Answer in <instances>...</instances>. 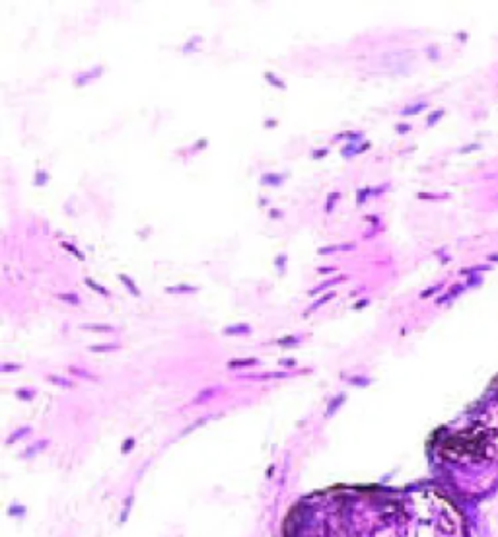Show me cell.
<instances>
[{"mask_svg": "<svg viewBox=\"0 0 498 537\" xmlns=\"http://www.w3.org/2000/svg\"><path fill=\"white\" fill-rule=\"evenodd\" d=\"M167 294H197L200 288L197 285H185V282H179V285H169L164 288Z\"/></svg>", "mask_w": 498, "mask_h": 537, "instance_id": "obj_5", "label": "cell"}, {"mask_svg": "<svg viewBox=\"0 0 498 537\" xmlns=\"http://www.w3.org/2000/svg\"><path fill=\"white\" fill-rule=\"evenodd\" d=\"M339 271V267H335V265H327V267H317V273L319 274H331V273H337Z\"/></svg>", "mask_w": 498, "mask_h": 537, "instance_id": "obj_22", "label": "cell"}, {"mask_svg": "<svg viewBox=\"0 0 498 537\" xmlns=\"http://www.w3.org/2000/svg\"><path fill=\"white\" fill-rule=\"evenodd\" d=\"M269 218H271V220L284 218V212H282V210H278V209H271V210H269Z\"/></svg>", "mask_w": 498, "mask_h": 537, "instance_id": "obj_23", "label": "cell"}, {"mask_svg": "<svg viewBox=\"0 0 498 537\" xmlns=\"http://www.w3.org/2000/svg\"><path fill=\"white\" fill-rule=\"evenodd\" d=\"M84 282H86V286H88L90 290H94V292H98V294H101V296H105V298H109L111 296V292L105 288L103 285H100L98 280H94L92 276H86L84 278Z\"/></svg>", "mask_w": 498, "mask_h": 537, "instance_id": "obj_11", "label": "cell"}, {"mask_svg": "<svg viewBox=\"0 0 498 537\" xmlns=\"http://www.w3.org/2000/svg\"><path fill=\"white\" fill-rule=\"evenodd\" d=\"M277 125V121L273 119V121H269V123H265V127H275Z\"/></svg>", "mask_w": 498, "mask_h": 537, "instance_id": "obj_27", "label": "cell"}, {"mask_svg": "<svg viewBox=\"0 0 498 537\" xmlns=\"http://www.w3.org/2000/svg\"><path fill=\"white\" fill-rule=\"evenodd\" d=\"M61 247H63V249H67L68 253H72L78 261H86V253L80 251V249H78V247H74L72 243H68V241H61Z\"/></svg>", "mask_w": 498, "mask_h": 537, "instance_id": "obj_14", "label": "cell"}, {"mask_svg": "<svg viewBox=\"0 0 498 537\" xmlns=\"http://www.w3.org/2000/svg\"><path fill=\"white\" fill-rule=\"evenodd\" d=\"M263 78H265V82H269L273 88L286 90V82H284V80H280V78H278L275 72H265V74H263Z\"/></svg>", "mask_w": 498, "mask_h": 537, "instance_id": "obj_12", "label": "cell"}, {"mask_svg": "<svg viewBox=\"0 0 498 537\" xmlns=\"http://www.w3.org/2000/svg\"><path fill=\"white\" fill-rule=\"evenodd\" d=\"M379 508L360 489L323 491L292 512L286 537H377Z\"/></svg>", "mask_w": 498, "mask_h": 537, "instance_id": "obj_1", "label": "cell"}, {"mask_svg": "<svg viewBox=\"0 0 498 537\" xmlns=\"http://www.w3.org/2000/svg\"><path fill=\"white\" fill-rule=\"evenodd\" d=\"M58 298H61L63 302L70 304V306H80V304H82V298L78 296V294H74V292H61Z\"/></svg>", "mask_w": 498, "mask_h": 537, "instance_id": "obj_15", "label": "cell"}, {"mask_svg": "<svg viewBox=\"0 0 498 537\" xmlns=\"http://www.w3.org/2000/svg\"><path fill=\"white\" fill-rule=\"evenodd\" d=\"M103 66L98 65L96 68H90V70H86V72H80L78 76L72 78V84L76 86V88H84V86H88V84H92L94 80H98V78L103 74Z\"/></svg>", "mask_w": 498, "mask_h": 537, "instance_id": "obj_2", "label": "cell"}, {"mask_svg": "<svg viewBox=\"0 0 498 537\" xmlns=\"http://www.w3.org/2000/svg\"><path fill=\"white\" fill-rule=\"evenodd\" d=\"M286 265H288V255H286V253H280V255H277V259H275V267H277V271L280 273V276H284V274H286Z\"/></svg>", "mask_w": 498, "mask_h": 537, "instance_id": "obj_17", "label": "cell"}, {"mask_svg": "<svg viewBox=\"0 0 498 537\" xmlns=\"http://www.w3.org/2000/svg\"><path fill=\"white\" fill-rule=\"evenodd\" d=\"M49 179H51V176H49V172L47 169H37L35 172V187H43L49 183Z\"/></svg>", "mask_w": 498, "mask_h": 537, "instance_id": "obj_18", "label": "cell"}, {"mask_svg": "<svg viewBox=\"0 0 498 537\" xmlns=\"http://www.w3.org/2000/svg\"><path fill=\"white\" fill-rule=\"evenodd\" d=\"M386 187H388V185H379V187H376V189H372V197H377V195H382V193L386 191Z\"/></svg>", "mask_w": 498, "mask_h": 537, "instance_id": "obj_25", "label": "cell"}, {"mask_svg": "<svg viewBox=\"0 0 498 537\" xmlns=\"http://www.w3.org/2000/svg\"><path fill=\"white\" fill-rule=\"evenodd\" d=\"M117 278H119V282H121V285L125 286V290H129V292L133 294V296H136V298L142 296V292H140V288H138V285L134 282V280L131 278V276H129V274L119 273V274H117Z\"/></svg>", "mask_w": 498, "mask_h": 537, "instance_id": "obj_7", "label": "cell"}, {"mask_svg": "<svg viewBox=\"0 0 498 537\" xmlns=\"http://www.w3.org/2000/svg\"><path fill=\"white\" fill-rule=\"evenodd\" d=\"M335 296H337V292H335V290H329L327 294H321V296L317 298V300H315V302H313V304H311L308 309H306V316H308V314H311V312H315V309H319L321 306H325V304H327V302H331Z\"/></svg>", "mask_w": 498, "mask_h": 537, "instance_id": "obj_10", "label": "cell"}, {"mask_svg": "<svg viewBox=\"0 0 498 537\" xmlns=\"http://www.w3.org/2000/svg\"><path fill=\"white\" fill-rule=\"evenodd\" d=\"M86 329H96V331H113V327H107V325H84Z\"/></svg>", "mask_w": 498, "mask_h": 537, "instance_id": "obj_24", "label": "cell"}, {"mask_svg": "<svg viewBox=\"0 0 498 537\" xmlns=\"http://www.w3.org/2000/svg\"><path fill=\"white\" fill-rule=\"evenodd\" d=\"M368 306V300H360V302H356V309H362V307Z\"/></svg>", "mask_w": 498, "mask_h": 537, "instance_id": "obj_26", "label": "cell"}, {"mask_svg": "<svg viewBox=\"0 0 498 537\" xmlns=\"http://www.w3.org/2000/svg\"><path fill=\"white\" fill-rule=\"evenodd\" d=\"M348 140V143H355L358 144V140H362L364 138V132L362 131H344V132H339V134H335L333 136V143H339V140Z\"/></svg>", "mask_w": 498, "mask_h": 537, "instance_id": "obj_8", "label": "cell"}, {"mask_svg": "<svg viewBox=\"0 0 498 537\" xmlns=\"http://www.w3.org/2000/svg\"><path fill=\"white\" fill-rule=\"evenodd\" d=\"M356 247H358V243L348 241V243H337V245H325V247H319L317 253H319V255H331V253H337V251H355Z\"/></svg>", "mask_w": 498, "mask_h": 537, "instance_id": "obj_4", "label": "cell"}, {"mask_svg": "<svg viewBox=\"0 0 498 537\" xmlns=\"http://www.w3.org/2000/svg\"><path fill=\"white\" fill-rule=\"evenodd\" d=\"M247 331H251V329L247 327V325H236V327H228V329H226V333H228V335H232V333H247Z\"/></svg>", "mask_w": 498, "mask_h": 537, "instance_id": "obj_21", "label": "cell"}, {"mask_svg": "<svg viewBox=\"0 0 498 537\" xmlns=\"http://www.w3.org/2000/svg\"><path fill=\"white\" fill-rule=\"evenodd\" d=\"M286 174H277V172H267L261 176V185L267 187H280L286 179Z\"/></svg>", "mask_w": 498, "mask_h": 537, "instance_id": "obj_6", "label": "cell"}, {"mask_svg": "<svg viewBox=\"0 0 498 537\" xmlns=\"http://www.w3.org/2000/svg\"><path fill=\"white\" fill-rule=\"evenodd\" d=\"M344 280H348V274H337V276H333V278H327V280H323V282H319V285H315L313 288H310V290H308V294H310V296H317V294H323L325 290H329V288H333V286L341 285V282H344Z\"/></svg>", "mask_w": 498, "mask_h": 537, "instance_id": "obj_3", "label": "cell"}, {"mask_svg": "<svg viewBox=\"0 0 498 537\" xmlns=\"http://www.w3.org/2000/svg\"><path fill=\"white\" fill-rule=\"evenodd\" d=\"M341 197H343V195H341L339 191H333V193H329V195H327V199H325V205H323V212H325L327 216L335 212V207H337V203L341 201Z\"/></svg>", "mask_w": 498, "mask_h": 537, "instance_id": "obj_9", "label": "cell"}, {"mask_svg": "<svg viewBox=\"0 0 498 537\" xmlns=\"http://www.w3.org/2000/svg\"><path fill=\"white\" fill-rule=\"evenodd\" d=\"M370 197H372V187H360L356 191V205L362 207V205H366V201Z\"/></svg>", "mask_w": 498, "mask_h": 537, "instance_id": "obj_13", "label": "cell"}, {"mask_svg": "<svg viewBox=\"0 0 498 537\" xmlns=\"http://www.w3.org/2000/svg\"><path fill=\"white\" fill-rule=\"evenodd\" d=\"M329 146H321V148H315V150H311V160H323L325 156H329Z\"/></svg>", "mask_w": 498, "mask_h": 537, "instance_id": "obj_20", "label": "cell"}, {"mask_svg": "<svg viewBox=\"0 0 498 537\" xmlns=\"http://www.w3.org/2000/svg\"><path fill=\"white\" fill-rule=\"evenodd\" d=\"M358 154H360V150H358V144H355V143L344 144L343 150H341V156H343V158H346V160H350L353 156H358Z\"/></svg>", "mask_w": 498, "mask_h": 537, "instance_id": "obj_16", "label": "cell"}, {"mask_svg": "<svg viewBox=\"0 0 498 537\" xmlns=\"http://www.w3.org/2000/svg\"><path fill=\"white\" fill-rule=\"evenodd\" d=\"M200 41H202V37H199V35H197V37H193V39H189V43H185L183 47H181V53H187V55H189V53H193V51L197 49V45H199Z\"/></svg>", "mask_w": 498, "mask_h": 537, "instance_id": "obj_19", "label": "cell"}]
</instances>
